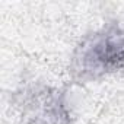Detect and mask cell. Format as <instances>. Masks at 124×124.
Returning a JSON list of instances; mask_svg holds the SVG:
<instances>
[{
    "mask_svg": "<svg viewBox=\"0 0 124 124\" xmlns=\"http://www.w3.org/2000/svg\"><path fill=\"white\" fill-rule=\"evenodd\" d=\"M23 124H75L67 91L45 83L23 85L13 93Z\"/></svg>",
    "mask_w": 124,
    "mask_h": 124,
    "instance_id": "cell-2",
    "label": "cell"
},
{
    "mask_svg": "<svg viewBox=\"0 0 124 124\" xmlns=\"http://www.w3.org/2000/svg\"><path fill=\"white\" fill-rule=\"evenodd\" d=\"M69 73L76 82H93L124 73V25L108 22L75 47Z\"/></svg>",
    "mask_w": 124,
    "mask_h": 124,
    "instance_id": "cell-1",
    "label": "cell"
}]
</instances>
